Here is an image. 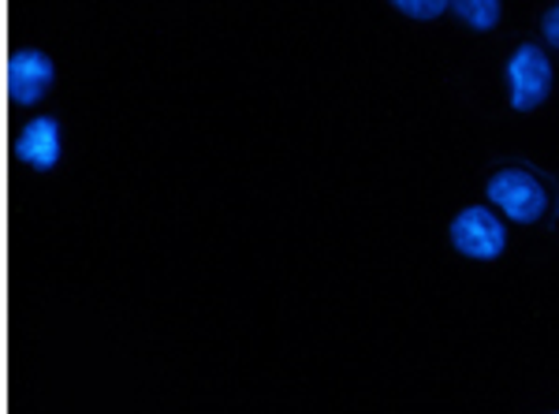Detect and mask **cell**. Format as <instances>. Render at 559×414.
Segmentation results:
<instances>
[{"label":"cell","mask_w":559,"mask_h":414,"mask_svg":"<svg viewBox=\"0 0 559 414\" xmlns=\"http://www.w3.org/2000/svg\"><path fill=\"white\" fill-rule=\"evenodd\" d=\"M489 198L519 224L540 221V213H545V205H548L545 187H540L526 168H503V173H496L489 179Z\"/></svg>","instance_id":"6da1fadb"},{"label":"cell","mask_w":559,"mask_h":414,"mask_svg":"<svg viewBox=\"0 0 559 414\" xmlns=\"http://www.w3.org/2000/svg\"><path fill=\"white\" fill-rule=\"evenodd\" d=\"M508 86H511V105L519 113L537 109L552 90V64L537 45H522L515 57L508 60Z\"/></svg>","instance_id":"7a4b0ae2"},{"label":"cell","mask_w":559,"mask_h":414,"mask_svg":"<svg viewBox=\"0 0 559 414\" xmlns=\"http://www.w3.org/2000/svg\"><path fill=\"white\" fill-rule=\"evenodd\" d=\"M452 243H455L459 255L489 262V258L503 255V247H508V232H503V224L496 221L489 210L471 205V210H463L452 221Z\"/></svg>","instance_id":"3957f363"},{"label":"cell","mask_w":559,"mask_h":414,"mask_svg":"<svg viewBox=\"0 0 559 414\" xmlns=\"http://www.w3.org/2000/svg\"><path fill=\"white\" fill-rule=\"evenodd\" d=\"M52 60L41 49H20L12 52V64H8V90H12L15 105H38L52 86Z\"/></svg>","instance_id":"277c9868"},{"label":"cell","mask_w":559,"mask_h":414,"mask_svg":"<svg viewBox=\"0 0 559 414\" xmlns=\"http://www.w3.org/2000/svg\"><path fill=\"white\" fill-rule=\"evenodd\" d=\"M15 153L23 165H31L34 173H49L60 161V120L57 116H38V120L23 123L15 134Z\"/></svg>","instance_id":"5b68a950"},{"label":"cell","mask_w":559,"mask_h":414,"mask_svg":"<svg viewBox=\"0 0 559 414\" xmlns=\"http://www.w3.org/2000/svg\"><path fill=\"white\" fill-rule=\"evenodd\" d=\"M448 8L474 31H492L500 23V0H448Z\"/></svg>","instance_id":"8992f818"},{"label":"cell","mask_w":559,"mask_h":414,"mask_svg":"<svg viewBox=\"0 0 559 414\" xmlns=\"http://www.w3.org/2000/svg\"><path fill=\"white\" fill-rule=\"evenodd\" d=\"M392 4L400 8L403 15H411V20H437L448 8V0H392Z\"/></svg>","instance_id":"52a82bcc"},{"label":"cell","mask_w":559,"mask_h":414,"mask_svg":"<svg viewBox=\"0 0 559 414\" xmlns=\"http://www.w3.org/2000/svg\"><path fill=\"white\" fill-rule=\"evenodd\" d=\"M545 38L559 49V8H552V12L545 15Z\"/></svg>","instance_id":"ba28073f"}]
</instances>
